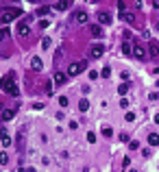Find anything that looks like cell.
<instances>
[{
    "instance_id": "1",
    "label": "cell",
    "mask_w": 159,
    "mask_h": 172,
    "mask_svg": "<svg viewBox=\"0 0 159 172\" xmlns=\"http://www.w3.org/2000/svg\"><path fill=\"white\" fill-rule=\"evenodd\" d=\"M87 68V61H81V63H72L68 68V76H76V74H81V72H83Z\"/></svg>"
},
{
    "instance_id": "2",
    "label": "cell",
    "mask_w": 159,
    "mask_h": 172,
    "mask_svg": "<svg viewBox=\"0 0 159 172\" xmlns=\"http://www.w3.org/2000/svg\"><path fill=\"white\" fill-rule=\"evenodd\" d=\"M0 85H2V90H4V92H9V87H13V85H15V83H13V74H7V76H2Z\"/></svg>"
},
{
    "instance_id": "3",
    "label": "cell",
    "mask_w": 159,
    "mask_h": 172,
    "mask_svg": "<svg viewBox=\"0 0 159 172\" xmlns=\"http://www.w3.org/2000/svg\"><path fill=\"white\" fill-rule=\"evenodd\" d=\"M102 52H105V48H102L100 44H96V46H92V48H90V57H92V59L102 57Z\"/></svg>"
},
{
    "instance_id": "4",
    "label": "cell",
    "mask_w": 159,
    "mask_h": 172,
    "mask_svg": "<svg viewBox=\"0 0 159 172\" xmlns=\"http://www.w3.org/2000/svg\"><path fill=\"white\" fill-rule=\"evenodd\" d=\"M18 15H22L20 9H7V11H4V15H2V20L9 22V20H13V18H18Z\"/></svg>"
},
{
    "instance_id": "5",
    "label": "cell",
    "mask_w": 159,
    "mask_h": 172,
    "mask_svg": "<svg viewBox=\"0 0 159 172\" xmlns=\"http://www.w3.org/2000/svg\"><path fill=\"white\" fill-rule=\"evenodd\" d=\"M133 54H135L138 59H144V57H146V50L140 46V44H133Z\"/></svg>"
},
{
    "instance_id": "6",
    "label": "cell",
    "mask_w": 159,
    "mask_h": 172,
    "mask_svg": "<svg viewBox=\"0 0 159 172\" xmlns=\"http://www.w3.org/2000/svg\"><path fill=\"white\" fill-rule=\"evenodd\" d=\"M90 33H92V37H102V29H100V24H92V26H90Z\"/></svg>"
},
{
    "instance_id": "7",
    "label": "cell",
    "mask_w": 159,
    "mask_h": 172,
    "mask_svg": "<svg viewBox=\"0 0 159 172\" xmlns=\"http://www.w3.org/2000/svg\"><path fill=\"white\" fill-rule=\"evenodd\" d=\"M65 79H68V74H65V72H54V83H57V85H63Z\"/></svg>"
},
{
    "instance_id": "8",
    "label": "cell",
    "mask_w": 159,
    "mask_h": 172,
    "mask_svg": "<svg viewBox=\"0 0 159 172\" xmlns=\"http://www.w3.org/2000/svg\"><path fill=\"white\" fill-rule=\"evenodd\" d=\"M98 22H100V24H109V22H111V15L102 11V13H98Z\"/></svg>"
},
{
    "instance_id": "9",
    "label": "cell",
    "mask_w": 159,
    "mask_h": 172,
    "mask_svg": "<svg viewBox=\"0 0 159 172\" xmlns=\"http://www.w3.org/2000/svg\"><path fill=\"white\" fill-rule=\"evenodd\" d=\"M148 50H150V54H153V57H159V44H157V42H150Z\"/></svg>"
},
{
    "instance_id": "10",
    "label": "cell",
    "mask_w": 159,
    "mask_h": 172,
    "mask_svg": "<svg viewBox=\"0 0 159 172\" xmlns=\"http://www.w3.org/2000/svg\"><path fill=\"white\" fill-rule=\"evenodd\" d=\"M76 22H79V24H85L87 22V13L85 11H76Z\"/></svg>"
},
{
    "instance_id": "11",
    "label": "cell",
    "mask_w": 159,
    "mask_h": 172,
    "mask_svg": "<svg viewBox=\"0 0 159 172\" xmlns=\"http://www.w3.org/2000/svg\"><path fill=\"white\" fill-rule=\"evenodd\" d=\"M31 68H33V70H42V68H44V63H42V59H39V57H35V59H33V61H31Z\"/></svg>"
},
{
    "instance_id": "12",
    "label": "cell",
    "mask_w": 159,
    "mask_h": 172,
    "mask_svg": "<svg viewBox=\"0 0 159 172\" xmlns=\"http://www.w3.org/2000/svg\"><path fill=\"white\" fill-rule=\"evenodd\" d=\"M18 35L20 37H26V35H29V24H20L18 26Z\"/></svg>"
},
{
    "instance_id": "13",
    "label": "cell",
    "mask_w": 159,
    "mask_h": 172,
    "mask_svg": "<svg viewBox=\"0 0 159 172\" xmlns=\"http://www.w3.org/2000/svg\"><path fill=\"white\" fill-rule=\"evenodd\" d=\"M148 144H150V146H157V144H159V135H157V133H150V135H148Z\"/></svg>"
},
{
    "instance_id": "14",
    "label": "cell",
    "mask_w": 159,
    "mask_h": 172,
    "mask_svg": "<svg viewBox=\"0 0 159 172\" xmlns=\"http://www.w3.org/2000/svg\"><path fill=\"white\" fill-rule=\"evenodd\" d=\"M122 52H124V54H133V46H131L129 42H124V44H122Z\"/></svg>"
},
{
    "instance_id": "15",
    "label": "cell",
    "mask_w": 159,
    "mask_h": 172,
    "mask_svg": "<svg viewBox=\"0 0 159 172\" xmlns=\"http://www.w3.org/2000/svg\"><path fill=\"white\" fill-rule=\"evenodd\" d=\"M87 109H90V102H87L85 98H83V100L79 102V111H87Z\"/></svg>"
},
{
    "instance_id": "16",
    "label": "cell",
    "mask_w": 159,
    "mask_h": 172,
    "mask_svg": "<svg viewBox=\"0 0 159 172\" xmlns=\"http://www.w3.org/2000/svg\"><path fill=\"white\" fill-rule=\"evenodd\" d=\"M102 135H105V137H111L113 135V129H111V126H102Z\"/></svg>"
},
{
    "instance_id": "17",
    "label": "cell",
    "mask_w": 159,
    "mask_h": 172,
    "mask_svg": "<svg viewBox=\"0 0 159 172\" xmlns=\"http://www.w3.org/2000/svg\"><path fill=\"white\" fill-rule=\"evenodd\" d=\"M13 118V111H11V109H4L2 111V120H11Z\"/></svg>"
},
{
    "instance_id": "18",
    "label": "cell",
    "mask_w": 159,
    "mask_h": 172,
    "mask_svg": "<svg viewBox=\"0 0 159 172\" xmlns=\"http://www.w3.org/2000/svg\"><path fill=\"white\" fill-rule=\"evenodd\" d=\"M7 94H11V96H18V94H20V87H18V85L9 87V92H7Z\"/></svg>"
},
{
    "instance_id": "19",
    "label": "cell",
    "mask_w": 159,
    "mask_h": 172,
    "mask_svg": "<svg viewBox=\"0 0 159 172\" xmlns=\"http://www.w3.org/2000/svg\"><path fill=\"white\" fill-rule=\"evenodd\" d=\"M68 7H70L68 2H57V11H65V9H68Z\"/></svg>"
},
{
    "instance_id": "20",
    "label": "cell",
    "mask_w": 159,
    "mask_h": 172,
    "mask_svg": "<svg viewBox=\"0 0 159 172\" xmlns=\"http://www.w3.org/2000/svg\"><path fill=\"white\" fill-rule=\"evenodd\" d=\"M124 120H127V122H133V120H135V113H133V111H127V115H124Z\"/></svg>"
},
{
    "instance_id": "21",
    "label": "cell",
    "mask_w": 159,
    "mask_h": 172,
    "mask_svg": "<svg viewBox=\"0 0 159 172\" xmlns=\"http://www.w3.org/2000/svg\"><path fill=\"white\" fill-rule=\"evenodd\" d=\"M118 92L122 94V96H127V92H129V85H120V87H118Z\"/></svg>"
},
{
    "instance_id": "22",
    "label": "cell",
    "mask_w": 159,
    "mask_h": 172,
    "mask_svg": "<svg viewBox=\"0 0 159 172\" xmlns=\"http://www.w3.org/2000/svg\"><path fill=\"white\" fill-rule=\"evenodd\" d=\"M59 105H61V107H68V98H65V96H59Z\"/></svg>"
},
{
    "instance_id": "23",
    "label": "cell",
    "mask_w": 159,
    "mask_h": 172,
    "mask_svg": "<svg viewBox=\"0 0 159 172\" xmlns=\"http://www.w3.org/2000/svg\"><path fill=\"white\" fill-rule=\"evenodd\" d=\"M109 74H111V68H102V70H100V76H105V79H107Z\"/></svg>"
},
{
    "instance_id": "24",
    "label": "cell",
    "mask_w": 159,
    "mask_h": 172,
    "mask_svg": "<svg viewBox=\"0 0 159 172\" xmlns=\"http://www.w3.org/2000/svg\"><path fill=\"white\" fill-rule=\"evenodd\" d=\"M42 48H50V39H48V37H44V39H42Z\"/></svg>"
},
{
    "instance_id": "25",
    "label": "cell",
    "mask_w": 159,
    "mask_h": 172,
    "mask_svg": "<svg viewBox=\"0 0 159 172\" xmlns=\"http://www.w3.org/2000/svg\"><path fill=\"white\" fill-rule=\"evenodd\" d=\"M87 142H90V144L96 142V135H94V133H87Z\"/></svg>"
},
{
    "instance_id": "26",
    "label": "cell",
    "mask_w": 159,
    "mask_h": 172,
    "mask_svg": "<svg viewBox=\"0 0 159 172\" xmlns=\"http://www.w3.org/2000/svg\"><path fill=\"white\" fill-rule=\"evenodd\" d=\"M120 107H122V109H127V107H129V100H127V96H124L122 100H120Z\"/></svg>"
},
{
    "instance_id": "27",
    "label": "cell",
    "mask_w": 159,
    "mask_h": 172,
    "mask_svg": "<svg viewBox=\"0 0 159 172\" xmlns=\"http://www.w3.org/2000/svg\"><path fill=\"white\" fill-rule=\"evenodd\" d=\"M48 11H50V7H42L39 11H37V13H39V15H46V13H48Z\"/></svg>"
},
{
    "instance_id": "28",
    "label": "cell",
    "mask_w": 159,
    "mask_h": 172,
    "mask_svg": "<svg viewBox=\"0 0 159 172\" xmlns=\"http://www.w3.org/2000/svg\"><path fill=\"white\" fill-rule=\"evenodd\" d=\"M9 144H11V140H9L7 135H2V146H9Z\"/></svg>"
},
{
    "instance_id": "29",
    "label": "cell",
    "mask_w": 159,
    "mask_h": 172,
    "mask_svg": "<svg viewBox=\"0 0 159 172\" xmlns=\"http://www.w3.org/2000/svg\"><path fill=\"white\" fill-rule=\"evenodd\" d=\"M122 18H127V22H133V20H135V18H133L131 13H122Z\"/></svg>"
},
{
    "instance_id": "30",
    "label": "cell",
    "mask_w": 159,
    "mask_h": 172,
    "mask_svg": "<svg viewBox=\"0 0 159 172\" xmlns=\"http://www.w3.org/2000/svg\"><path fill=\"white\" fill-rule=\"evenodd\" d=\"M138 146H140L138 142H131V144H129V148H131V150H138Z\"/></svg>"
},
{
    "instance_id": "31",
    "label": "cell",
    "mask_w": 159,
    "mask_h": 172,
    "mask_svg": "<svg viewBox=\"0 0 159 172\" xmlns=\"http://www.w3.org/2000/svg\"><path fill=\"white\" fill-rule=\"evenodd\" d=\"M148 98H150V100H159V94H157V92H153Z\"/></svg>"
},
{
    "instance_id": "32",
    "label": "cell",
    "mask_w": 159,
    "mask_h": 172,
    "mask_svg": "<svg viewBox=\"0 0 159 172\" xmlns=\"http://www.w3.org/2000/svg\"><path fill=\"white\" fill-rule=\"evenodd\" d=\"M129 163H131V157H124V161H122V166H124V168H129Z\"/></svg>"
},
{
    "instance_id": "33",
    "label": "cell",
    "mask_w": 159,
    "mask_h": 172,
    "mask_svg": "<svg viewBox=\"0 0 159 172\" xmlns=\"http://www.w3.org/2000/svg\"><path fill=\"white\" fill-rule=\"evenodd\" d=\"M0 163H7V155L4 153H0Z\"/></svg>"
},
{
    "instance_id": "34",
    "label": "cell",
    "mask_w": 159,
    "mask_h": 172,
    "mask_svg": "<svg viewBox=\"0 0 159 172\" xmlns=\"http://www.w3.org/2000/svg\"><path fill=\"white\" fill-rule=\"evenodd\" d=\"M4 35H7V29H2V31H0V42L4 39Z\"/></svg>"
},
{
    "instance_id": "35",
    "label": "cell",
    "mask_w": 159,
    "mask_h": 172,
    "mask_svg": "<svg viewBox=\"0 0 159 172\" xmlns=\"http://www.w3.org/2000/svg\"><path fill=\"white\" fill-rule=\"evenodd\" d=\"M155 122H157V124H159V113H157V115H155Z\"/></svg>"
},
{
    "instance_id": "36",
    "label": "cell",
    "mask_w": 159,
    "mask_h": 172,
    "mask_svg": "<svg viewBox=\"0 0 159 172\" xmlns=\"http://www.w3.org/2000/svg\"><path fill=\"white\" fill-rule=\"evenodd\" d=\"M26 172H35V168H29V170H26Z\"/></svg>"
},
{
    "instance_id": "37",
    "label": "cell",
    "mask_w": 159,
    "mask_h": 172,
    "mask_svg": "<svg viewBox=\"0 0 159 172\" xmlns=\"http://www.w3.org/2000/svg\"><path fill=\"white\" fill-rule=\"evenodd\" d=\"M131 172H138V170H131Z\"/></svg>"
}]
</instances>
